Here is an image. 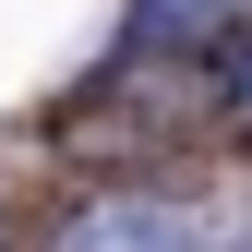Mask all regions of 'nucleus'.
<instances>
[{
	"label": "nucleus",
	"mask_w": 252,
	"mask_h": 252,
	"mask_svg": "<svg viewBox=\"0 0 252 252\" xmlns=\"http://www.w3.org/2000/svg\"><path fill=\"white\" fill-rule=\"evenodd\" d=\"M240 12L252 0H132V60H192V48L228 36Z\"/></svg>",
	"instance_id": "f03ea898"
},
{
	"label": "nucleus",
	"mask_w": 252,
	"mask_h": 252,
	"mask_svg": "<svg viewBox=\"0 0 252 252\" xmlns=\"http://www.w3.org/2000/svg\"><path fill=\"white\" fill-rule=\"evenodd\" d=\"M60 252H204V228L180 204H144V192H108V204H84L72 228H60Z\"/></svg>",
	"instance_id": "f257e3e1"
}]
</instances>
